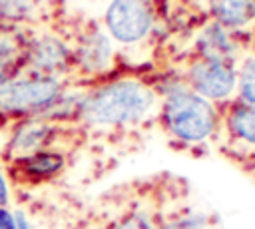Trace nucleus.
<instances>
[{
	"mask_svg": "<svg viewBox=\"0 0 255 229\" xmlns=\"http://www.w3.org/2000/svg\"><path fill=\"white\" fill-rule=\"evenodd\" d=\"M155 90L135 78H120L82 94L78 115L92 127H122L141 121L155 108Z\"/></svg>",
	"mask_w": 255,
	"mask_h": 229,
	"instance_id": "nucleus-1",
	"label": "nucleus"
},
{
	"mask_svg": "<svg viewBox=\"0 0 255 229\" xmlns=\"http://www.w3.org/2000/svg\"><path fill=\"white\" fill-rule=\"evenodd\" d=\"M159 117L165 131L183 143H201L219 127V112L213 102L187 86H173L163 94Z\"/></svg>",
	"mask_w": 255,
	"mask_h": 229,
	"instance_id": "nucleus-2",
	"label": "nucleus"
},
{
	"mask_svg": "<svg viewBox=\"0 0 255 229\" xmlns=\"http://www.w3.org/2000/svg\"><path fill=\"white\" fill-rule=\"evenodd\" d=\"M66 86L56 76H14L0 86V115L4 117H40L64 94Z\"/></svg>",
	"mask_w": 255,
	"mask_h": 229,
	"instance_id": "nucleus-3",
	"label": "nucleus"
},
{
	"mask_svg": "<svg viewBox=\"0 0 255 229\" xmlns=\"http://www.w3.org/2000/svg\"><path fill=\"white\" fill-rule=\"evenodd\" d=\"M187 88L209 102L227 100L237 86V72L231 60L199 58L187 70Z\"/></svg>",
	"mask_w": 255,
	"mask_h": 229,
	"instance_id": "nucleus-4",
	"label": "nucleus"
},
{
	"mask_svg": "<svg viewBox=\"0 0 255 229\" xmlns=\"http://www.w3.org/2000/svg\"><path fill=\"white\" fill-rule=\"evenodd\" d=\"M151 8L147 0H112L106 12L110 34L124 44L141 40L151 28Z\"/></svg>",
	"mask_w": 255,
	"mask_h": 229,
	"instance_id": "nucleus-5",
	"label": "nucleus"
},
{
	"mask_svg": "<svg viewBox=\"0 0 255 229\" xmlns=\"http://www.w3.org/2000/svg\"><path fill=\"white\" fill-rule=\"evenodd\" d=\"M56 135H58V123L54 121H48L44 117L20 119L12 129V135L6 145L10 161L52 147Z\"/></svg>",
	"mask_w": 255,
	"mask_h": 229,
	"instance_id": "nucleus-6",
	"label": "nucleus"
},
{
	"mask_svg": "<svg viewBox=\"0 0 255 229\" xmlns=\"http://www.w3.org/2000/svg\"><path fill=\"white\" fill-rule=\"evenodd\" d=\"M26 62L32 74L60 78V74L72 64V50L66 46L64 40L46 34L28 42Z\"/></svg>",
	"mask_w": 255,
	"mask_h": 229,
	"instance_id": "nucleus-7",
	"label": "nucleus"
},
{
	"mask_svg": "<svg viewBox=\"0 0 255 229\" xmlns=\"http://www.w3.org/2000/svg\"><path fill=\"white\" fill-rule=\"evenodd\" d=\"M64 165H66V155L54 147H48V149L36 151L32 155L18 157V159L10 161V169L14 171V175H18V179L30 181V183L46 181V179L58 175L64 169Z\"/></svg>",
	"mask_w": 255,
	"mask_h": 229,
	"instance_id": "nucleus-8",
	"label": "nucleus"
},
{
	"mask_svg": "<svg viewBox=\"0 0 255 229\" xmlns=\"http://www.w3.org/2000/svg\"><path fill=\"white\" fill-rule=\"evenodd\" d=\"M72 62H76L86 74H98L106 70L112 62L110 40L100 30H92L82 38L76 54H72Z\"/></svg>",
	"mask_w": 255,
	"mask_h": 229,
	"instance_id": "nucleus-9",
	"label": "nucleus"
},
{
	"mask_svg": "<svg viewBox=\"0 0 255 229\" xmlns=\"http://www.w3.org/2000/svg\"><path fill=\"white\" fill-rule=\"evenodd\" d=\"M26 52L28 42L24 40V34L14 28L0 26V86L16 76L20 66L26 62Z\"/></svg>",
	"mask_w": 255,
	"mask_h": 229,
	"instance_id": "nucleus-10",
	"label": "nucleus"
},
{
	"mask_svg": "<svg viewBox=\"0 0 255 229\" xmlns=\"http://www.w3.org/2000/svg\"><path fill=\"white\" fill-rule=\"evenodd\" d=\"M225 127L231 137L255 145V104L235 102L225 114Z\"/></svg>",
	"mask_w": 255,
	"mask_h": 229,
	"instance_id": "nucleus-11",
	"label": "nucleus"
},
{
	"mask_svg": "<svg viewBox=\"0 0 255 229\" xmlns=\"http://www.w3.org/2000/svg\"><path fill=\"white\" fill-rule=\"evenodd\" d=\"M211 12L221 26L237 28L255 18V0H209Z\"/></svg>",
	"mask_w": 255,
	"mask_h": 229,
	"instance_id": "nucleus-12",
	"label": "nucleus"
},
{
	"mask_svg": "<svg viewBox=\"0 0 255 229\" xmlns=\"http://www.w3.org/2000/svg\"><path fill=\"white\" fill-rule=\"evenodd\" d=\"M231 46L229 38L223 32L221 24L207 26L201 36V58H225L231 60Z\"/></svg>",
	"mask_w": 255,
	"mask_h": 229,
	"instance_id": "nucleus-13",
	"label": "nucleus"
},
{
	"mask_svg": "<svg viewBox=\"0 0 255 229\" xmlns=\"http://www.w3.org/2000/svg\"><path fill=\"white\" fill-rule=\"evenodd\" d=\"M235 88L239 92V102L255 104V58H249L241 64Z\"/></svg>",
	"mask_w": 255,
	"mask_h": 229,
	"instance_id": "nucleus-14",
	"label": "nucleus"
},
{
	"mask_svg": "<svg viewBox=\"0 0 255 229\" xmlns=\"http://www.w3.org/2000/svg\"><path fill=\"white\" fill-rule=\"evenodd\" d=\"M38 0H0V16L8 20H28L36 16Z\"/></svg>",
	"mask_w": 255,
	"mask_h": 229,
	"instance_id": "nucleus-15",
	"label": "nucleus"
},
{
	"mask_svg": "<svg viewBox=\"0 0 255 229\" xmlns=\"http://www.w3.org/2000/svg\"><path fill=\"white\" fill-rule=\"evenodd\" d=\"M157 227H159V221L151 213L139 209V211H131L124 215L110 229H157Z\"/></svg>",
	"mask_w": 255,
	"mask_h": 229,
	"instance_id": "nucleus-16",
	"label": "nucleus"
},
{
	"mask_svg": "<svg viewBox=\"0 0 255 229\" xmlns=\"http://www.w3.org/2000/svg\"><path fill=\"white\" fill-rule=\"evenodd\" d=\"M209 219L203 213H185L173 219L159 221L157 229H207Z\"/></svg>",
	"mask_w": 255,
	"mask_h": 229,
	"instance_id": "nucleus-17",
	"label": "nucleus"
},
{
	"mask_svg": "<svg viewBox=\"0 0 255 229\" xmlns=\"http://www.w3.org/2000/svg\"><path fill=\"white\" fill-rule=\"evenodd\" d=\"M0 229H16L14 211H10L8 207H0Z\"/></svg>",
	"mask_w": 255,
	"mask_h": 229,
	"instance_id": "nucleus-18",
	"label": "nucleus"
},
{
	"mask_svg": "<svg viewBox=\"0 0 255 229\" xmlns=\"http://www.w3.org/2000/svg\"><path fill=\"white\" fill-rule=\"evenodd\" d=\"M8 201H10V187H8L6 175L0 167V207H8Z\"/></svg>",
	"mask_w": 255,
	"mask_h": 229,
	"instance_id": "nucleus-19",
	"label": "nucleus"
},
{
	"mask_svg": "<svg viewBox=\"0 0 255 229\" xmlns=\"http://www.w3.org/2000/svg\"><path fill=\"white\" fill-rule=\"evenodd\" d=\"M14 217H16V229H32V225H30V221L22 209L14 211Z\"/></svg>",
	"mask_w": 255,
	"mask_h": 229,
	"instance_id": "nucleus-20",
	"label": "nucleus"
}]
</instances>
